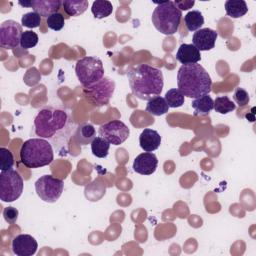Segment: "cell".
<instances>
[{
	"mask_svg": "<svg viewBox=\"0 0 256 256\" xmlns=\"http://www.w3.org/2000/svg\"><path fill=\"white\" fill-rule=\"evenodd\" d=\"M64 189L63 180L52 175H43L35 182V190L41 200L54 203L62 195Z\"/></svg>",
	"mask_w": 256,
	"mask_h": 256,
	"instance_id": "9",
	"label": "cell"
},
{
	"mask_svg": "<svg viewBox=\"0 0 256 256\" xmlns=\"http://www.w3.org/2000/svg\"><path fill=\"white\" fill-rule=\"evenodd\" d=\"M95 137H96V130L94 126L86 122L78 125L74 133V140L79 145L91 144V142Z\"/></svg>",
	"mask_w": 256,
	"mask_h": 256,
	"instance_id": "18",
	"label": "cell"
},
{
	"mask_svg": "<svg viewBox=\"0 0 256 256\" xmlns=\"http://www.w3.org/2000/svg\"><path fill=\"white\" fill-rule=\"evenodd\" d=\"M41 23V16L36 12L25 13L21 17V25L27 28H37Z\"/></svg>",
	"mask_w": 256,
	"mask_h": 256,
	"instance_id": "30",
	"label": "cell"
},
{
	"mask_svg": "<svg viewBox=\"0 0 256 256\" xmlns=\"http://www.w3.org/2000/svg\"><path fill=\"white\" fill-rule=\"evenodd\" d=\"M169 106L165 99L161 96H156L150 99L146 105V111L154 116H161L168 112Z\"/></svg>",
	"mask_w": 256,
	"mask_h": 256,
	"instance_id": "22",
	"label": "cell"
},
{
	"mask_svg": "<svg viewBox=\"0 0 256 256\" xmlns=\"http://www.w3.org/2000/svg\"><path fill=\"white\" fill-rule=\"evenodd\" d=\"M184 23L189 31H197L204 24V17L198 10H192L184 16Z\"/></svg>",
	"mask_w": 256,
	"mask_h": 256,
	"instance_id": "23",
	"label": "cell"
},
{
	"mask_svg": "<svg viewBox=\"0 0 256 256\" xmlns=\"http://www.w3.org/2000/svg\"><path fill=\"white\" fill-rule=\"evenodd\" d=\"M87 0H65L62 2L63 9L68 16H79L88 8Z\"/></svg>",
	"mask_w": 256,
	"mask_h": 256,
	"instance_id": "21",
	"label": "cell"
},
{
	"mask_svg": "<svg viewBox=\"0 0 256 256\" xmlns=\"http://www.w3.org/2000/svg\"><path fill=\"white\" fill-rule=\"evenodd\" d=\"M75 73L83 88L89 87L104 77L103 63L96 56L83 57L76 62Z\"/></svg>",
	"mask_w": 256,
	"mask_h": 256,
	"instance_id": "6",
	"label": "cell"
},
{
	"mask_svg": "<svg viewBox=\"0 0 256 256\" xmlns=\"http://www.w3.org/2000/svg\"><path fill=\"white\" fill-rule=\"evenodd\" d=\"M24 182L21 175L13 169L0 173V199L3 202L17 200L23 192Z\"/></svg>",
	"mask_w": 256,
	"mask_h": 256,
	"instance_id": "7",
	"label": "cell"
},
{
	"mask_svg": "<svg viewBox=\"0 0 256 256\" xmlns=\"http://www.w3.org/2000/svg\"><path fill=\"white\" fill-rule=\"evenodd\" d=\"M218 33L210 28H201L194 32L192 37V44L199 51H208L214 48Z\"/></svg>",
	"mask_w": 256,
	"mask_h": 256,
	"instance_id": "13",
	"label": "cell"
},
{
	"mask_svg": "<svg viewBox=\"0 0 256 256\" xmlns=\"http://www.w3.org/2000/svg\"><path fill=\"white\" fill-rule=\"evenodd\" d=\"M225 11L231 18H240L248 12V7L244 0H227L225 2Z\"/></svg>",
	"mask_w": 256,
	"mask_h": 256,
	"instance_id": "20",
	"label": "cell"
},
{
	"mask_svg": "<svg viewBox=\"0 0 256 256\" xmlns=\"http://www.w3.org/2000/svg\"><path fill=\"white\" fill-rule=\"evenodd\" d=\"M46 23H47L48 28H50L54 31H60L65 25V19L61 13L57 12V13H54V14L50 15L49 17H47Z\"/></svg>",
	"mask_w": 256,
	"mask_h": 256,
	"instance_id": "31",
	"label": "cell"
},
{
	"mask_svg": "<svg viewBox=\"0 0 256 256\" xmlns=\"http://www.w3.org/2000/svg\"><path fill=\"white\" fill-rule=\"evenodd\" d=\"M11 248L17 256H32L38 249V243L29 234H19L13 238Z\"/></svg>",
	"mask_w": 256,
	"mask_h": 256,
	"instance_id": "12",
	"label": "cell"
},
{
	"mask_svg": "<svg viewBox=\"0 0 256 256\" xmlns=\"http://www.w3.org/2000/svg\"><path fill=\"white\" fill-rule=\"evenodd\" d=\"M62 5L60 0H33L31 1V7L34 12L41 17H49L50 15L57 13Z\"/></svg>",
	"mask_w": 256,
	"mask_h": 256,
	"instance_id": "17",
	"label": "cell"
},
{
	"mask_svg": "<svg viewBox=\"0 0 256 256\" xmlns=\"http://www.w3.org/2000/svg\"><path fill=\"white\" fill-rule=\"evenodd\" d=\"M115 82L109 77H103L97 83L83 88L85 98L94 106L107 105L113 96Z\"/></svg>",
	"mask_w": 256,
	"mask_h": 256,
	"instance_id": "8",
	"label": "cell"
},
{
	"mask_svg": "<svg viewBox=\"0 0 256 256\" xmlns=\"http://www.w3.org/2000/svg\"><path fill=\"white\" fill-rule=\"evenodd\" d=\"M127 77L131 91L137 98L149 101L160 96L164 86L163 73L160 69L148 64H139L128 71Z\"/></svg>",
	"mask_w": 256,
	"mask_h": 256,
	"instance_id": "1",
	"label": "cell"
},
{
	"mask_svg": "<svg viewBox=\"0 0 256 256\" xmlns=\"http://www.w3.org/2000/svg\"><path fill=\"white\" fill-rule=\"evenodd\" d=\"M184 97L185 96L182 94V92L178 88H172L166 92L164 99L167 102L169 107L177 108V107H181L184 104V101H185Z\"/></svg>",
	"mask_w": 256,
	"mask_h": 256,
	"instance_id": "27",
	"label": "cell"
},
{
	"mask_svg": "<svg viewBox=\"0 0 256 256\" xmlns=\"http://www.w3.org/2000/svg\"><path fill=\"white\" fill-rule=\"evenodd\" d=\"M158 159L152 152H144L139 154L133 162V170L141 175H151L156 171Z\"/></svg>",
	"mask_w": 256,
	"mask_h": 256,
	"instance_id": "14",
	"label": "cell"
},
{
	"mask_svg": "<svg viewBox=\"0 0 256 256\" xmlns=\"http://www.w3.org/2000/svg\"><path fill=\"white\" fill-rule=\"evenodd\" d=\"M54 159L51 144L42 138L26 140L20 148V160L28 168H40L49 165Z\"/></svg>",
	"mask_w": 256,
	"mask_h": 256,
	"instance_id": "3",
	"label": "cell"
},
{
	"mask_svg": "<svg viewBox=\"0 0 256 256\" xmlns=\"http://www.w3.org/2000/svg\"><path fill=\"white\" fill-rule=\"evenodd\" d=\"M110 143L100 136H96L91 142L92 154L98 158H105L109 153Z\"/></svg>",
	"mask_w": 256,
	"mask_h": 256,
	"instance_id": "25",
	"label": "cell"
},
{
	"mask_svg": "<svg viewBox=\"0 0 256 256\" xmlns=\"http://www.w3.org/2000/svg\"><path fill=\"white\" fill-rule=\"evenodd\" d=\"M38 40H39L38 35L35 32L27 30V31H24L23 34H22L21 41H20V46L23 49L27 50V49L35 47L38 43Z\"/></svg>",
	"mask_w": 256,
	"mask_h": 256,
	"instance_id": "29",
	"label": "cell"
},
{
	"mask_svg": "<svg viewBox=\"0 0 256 256\" xmlns=\"http://www.w3.org/2000/svg\"><path fill=\"white\" fill-rule=\"evenodd\" d=\"M195 116H206L214 109V100L209 94L194 99L191 103Z\"/></svg>",
	"mask_w": 256,
	"mask_h": 256,
	"instance_id": "19",
	"label": "cell"
},
{
	"mask_svg": "<svg viewBox=\"0 0 256 256\" xmlns=\"http://www.w3.org/2000/svg\"><path fill=\"white\" fill-rule=\"evenodd\" d=\"M235 108V103L228 96H218L214 100V110L220 114H228Z\"/></svg>",
	"mask_w": 256,
	"mask_h": 256,
	"instance_id": "26",
	"label": "cell"
},
{
	"mask_svg": "<svg viewBox=\"0 0 256 256\" xmlns=\"http://www.w3.org/2000/svg\"><path fill=\"white\" fill-rule=\"evenodd\" d=\"M23 34L22 25L14 20H6L0 26V46L4 49H14L20 45Z\"/></svg>",
	"mask_w": 256,
	"mask_h": 256,
	"instance_id": "11",
	"label": "cell"
},
{
	"mask_svg": "<svg viewBox=\"0 0 256 256\" xmlns=\"http://www.w3.org/2000/svg\"><path fill=\"white\" fill-rule=\"evenodd\" d=\"M139 144L145 152L155 151L161 144V136L156 130L146 128L139 136Z\"/></svg>",
	"mask_w": 256,
	"mask_h": 256,
	"instance_id": "16",
	"label": "cell"
},
{
	"mask_svg": "<svg viewBox=\"0 0 256 256\" xmlns=\"http://www.w3.org/2000/svg\"><path fill=\"white\" fill-rule=\"evenodd\" d=\"M177 85L184 96L196 99L211 92L212 80L205 68L196 63L179 68Z\"/></svg>",
	"mask_w": 256,
	"mask_h": 256,
	"instance_id": "2",
	"label": "cell"
},
{
	"mask_svg": "<svg viewBox=\"0 0 256 256\" xmlns=\"http://www.w3.org/2000/svg\"><path fill=\"white\" fill-rule=\"evenodd\" d=\"M14 165V156L12 152L5 148L1 147L0 148V170L1 171H6L12 169Z\"/></svg>",
	"mask_w": 256,
	"mask_h": 256,
	"instance_id": "28",
	"label": "cell"
},
{
	"mask_svg": "<svg viewBox=\"0 0 256 256\" xmlns=\"http://www.w3.org/2000/svg\"><path fill=\"white\" fill-rule=\"evenodd\" d=\"M91 12L95 18H98V19L106 18L113 12L112 3L107 0L94 1L91 7Z\"/></svg>",
	"mask_w": 256,
	"mask_h": 256,
	"instance_id": "24",
	"label": "cell"
},
{
	"mask_svg": "<svg viewBox=\"0 0 256 256\" xmlns=\"http://www.w3.org/2000/svg\"><path fill=\"white\" fill-rule=\"evenodd\" d=\"M176 59L183 65L196 64L201 60V54L193 44L183 43L178 48Z\"/></svg>",
	"mask_w": 256,
	"mask_h": 256,
	"instance_id": "15",
	"label": "cell"
},
{
	"mask_svg": "<svg viewBox=\"0 0 256 256\" xmlns=\"http://www.w3.org/2000/svg\"><path fill=\"white\" fill-rule=\"evenodd\" d=\"M233 99L236 102V104H238L239 107H243L245 105H247L250 101V97L248 92L241 87H237L234 91L233 94Z\"/></svg>",
	"mask_w": 256,
	"mask_h": 256,
	"instance_id": "32",
	"label": "cell"
},
{
	"mask_svg": "<svg viewBox=\"0 0 256 256\" xmlns=\"http://www.w3.org/2000/svg\"><path fill=\"white\" fill-rule=\"evenodd\" d=\"M99 136L105 139L112 145H120L125 142L129 135L130 130L125 123L120 120H111L100 125L98 129Z\"/></svg>",
	"mask_w": 256,
	"mask_h": 256,
	"instance_id": "10",
	"label": "cell"
},
{
	"mask_svg": "<svg viewBox=\"0 0 256 256\" xmlns=\"http://www.w3.org/2000/svg\"><path fill=\"white\" fill-rule=\"evenodd\" d=\"M67 120L68 116L64 110L43 108L34 119L35 134L40 138H51L65 127Z\"/></svg>",
	"mask_w": 256,
	"mask_h": 256,
	"instance_id": "4",
	"label": "cell"
},
{
	"mask_svg": "<svg viewBox=\"0 0 256 256\" xmlns=\"http://www.w3.org/2000/svg\"><path fill=\"white\" fill-rule=\"evenodd\" d=\"M18 210L15 207L12 206H8L5 207L3 210V217L5 219V221L9 224H14L18 218Z\"/></svg>",
	"mask_w": 256,
	"mask_h": 256,
	"instance_id": "33",
	"label": "cell"
},
{
	"mask_svg": "<svg viewBox=\"0 0 256 256\" xmlns=\"http://www.w3.org/2000/svg\"><path fill=\"white\" fill-rule=\"evenodd\" d=\"M174 4L180 11H182V10H188L189 8H192L195 2L194 1H175Z\"/></svg>",
	"mask_w": 256,
	"mask_h": 256,
	"instance_id": "34",
	"label": "cell"
},
{
	"mask_svg": "<svg viewBox=\"0 0 256 256\" xmlns=\"http://www.w3.org/2000/svg\"><path fill=\"white\" fill-rule=\"evenodd\" d=\"M156 4L157 6L151 17L154 27L164 35L175 34L179 29L182 12L173 1H164Z\"/></svg>",
	"mask_w": 256,
	"mask_h": 256,
	"instance_id": "5",
	"label": "cell"
}]
</instances>
